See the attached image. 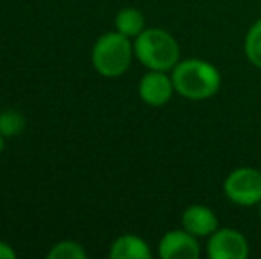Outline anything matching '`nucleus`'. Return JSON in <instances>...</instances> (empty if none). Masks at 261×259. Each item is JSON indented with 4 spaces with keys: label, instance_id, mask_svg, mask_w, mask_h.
I'll return each instance as SVG.
<instances>
[{
    "label": "nucleus",
    "instance_id": "obj_9",
    "mask_svg": "<svg viewBox=\"0 0 261 259\" xmlns=\"http://www.w3.org/2000/svg\"><path fill=\"white\" fill-rule=\"evenodd\" d=\"M112 259H151L149 243L137 235H121L112 242L109 250Z\"/></svg>",
    "mask_w": 261,
    "mask_h": 259
},
{
    "label": "nucleus",
    "instance_id": "obj_12",
    "mask_svg": "<svg viewBox=\"0 0 261 259\" xmlns=\"http://www.w3.org/2000/svg\"><path fill=\"white\" fill-rule=\"evenodd\" d=\"M244 52L249 63L261 69V18L251 25V28L245 34Z\"/></svg>",
    "mask_w": 261,
    "mask_h": 259
},
{
    "label": "nucleus",
    "instance_id": "obj_4",
    "mask_svg": "<svg viewBox=\"0 0 261 259\" xmlns=\"http://www.w3.org/2000/svg\"><path fill=\"white\" fill-rule=\"evenodd\" d=\"M224 195L237 206L251 208L261 203V170L254 167H238L226 176Z\"/></svg>",
    "mask_w": 261,
    "mask_h": 259
},
{
    "label": "nucleus",
    "instance_id": "obj_16",
    "mask_svg": "<svg viewBox=\"0 0 261 259\" xmlns=\"http://www.w3.org/2000/svg\"><path fill=\"white\" fill-rule=\"evenodd\" d=\"M258 208H259V220H261V203L258 204Z\"/></svg>",
    "mask_w": 261,
    "mask_h": 259
},
{
    "label": "nucleus",
    "instance_id": "obj_1",
    "mask_svg": "<svg viewBox=\"0 0 261 259\" xmlns=\"http://www.w3.org/2000/svg\"><path fill=\"white\" fill-rule=\"evenodd\" d=\"M176 94L192 101H203L215 96L222 83L217 66L203 59L179 61L171 71Z\"/></svg>",
    "mask_w": 261,
    "mask_h": 259
},
{
    "label": "nucleus",
    "instance_id": "obj_13",
    "mask_svg": "<svg viewBox=\"0 0 261 259\" xmlns=\"http://www.w3.org/2000/svg\"><path fill=\"white\" fill-rule=\"evenodd\" d=\"M89 254L75 240H61L46 252V259H86Z\"/></svg>",
    "mask_w": 261,
    "mask_h": 259
},
{
    "label": "nucleus",
    "instance_id": "obj_10",
    "mask_svg": "<svg viewBox=\"0 0 261 259\" xmlns=\"http://www.w3.org/2000/svg\"><path fill=\"white\" fill-rule=\"evenodd\" d=\"M114 27L119 34L135 39L146 28V18L142 11H139L137 7H123V9L117 11Z\"/></svg>",
    "mask_w": 261,
    "mask_h": 259
},
{
    "label": "nucleus",
    "instance_id": "obj_8",
    "mask_svg": "<svg viewBox=\"0 0 261 259\" xmlns=\"http://www.w3.org/2000/svg\"><path fill=\"white\" fill-rule=\"evenodd\" d=\"M181 227L197 238H208L219 229V218L204 204H190L181 213Z\"/></svg>",
    "mask_w": 261,
    "mask_h": 259
},
{
    "label": "nucleus",
    "instance_id": "obj_14",
    "mask_svg": "<svg viewBox=\"0 0 261 259\" xmlns=\"http://www.w3.org/2000/svg\"><path fill=\"white\" fill-rule=\"evenodd\" d=\"M18 254L16 250L13 249V245H9L7 242H2L0 240V259H16Z\"/></svg>",
    "mask_w": 261,
    "mask_h": 259
},
{
    "label": "nucleus",
    "instance_id": "obj_15",
    "mask_svg": "<svg viewBox=\"0 0 261 259\" xmlns=\"http://www.w3.org/2000/svg\"><path fill=\"white\" fill-rule=\"evenodd\" d=\"M4 148H6V137H2V135H0V155H2Z\"/></svg>",
    "mask_w": 261,
    "mask_h": 259
},
{
    "label": "nucleus",
    "instance_id": "obj_3",
    "mask_svg": "<svg viewBox=\"0 0 261 259\" xmlns=\"http://www.w3.org/2000/svg\"><path fill=\"white\" fill-rule=\"evenodd\" d=\"M135 57L134 43L117 31L105 32L96 39L91 50L93 68L105 78H119L128 71Z\"/></svg>",
    "mask_w": 261,
    "mask_h": 259
},
{
    "label": "nucleus",
    "instance_id": "obj_5",
    "mask_svg": "<svg viewBox=\"0 0 261 259\" xmlns=\"http://www.w3.org/2000/svg\"><path fill=\"white\" fill-rule=\"evenodd\" d=\"M249 252V240L238 229L219 227L208 236L206 254L210 259H247Z\"/></svg>",
    "mask_w": 261,
    "mask_h": 259
},
{
    "label": "nucleus",
    "instance_id": "obj_11",
    "mask_svg": "<svg viewBox=\"0 0 261 259\" xmlns=\"http://www.w3.org/2000/svg\"><path fill=\"white\" fill-rule=\"evenodd\" d=\"M27 126V119L16 108H6L0 112V135L6 138L18 137Z\"/></svg>",
    "mask_w": 261,
    "mask_h": 259
},
{
    "label": "nucleus",
    "instance_id": "obj_7",
    "mask_svg": "<svg viewBox=\"0 0 261 259\" xmlns=\"http://www.w3.org/2000/svg\"><path fill=\"white\" fill-rule=\"evenodd\" d=\"M197 236L185 229L167 231L158 242V256L162 259H197L201 256V245Z\"/></svg>",
    "mask_w": 261,
    "mask_h": 259
},
{
    "label": "nucleus",
    "instance_id": "obj_2",
    "mask_svg": "<svg viewBox=\"0 0 261 259\" xmlns=\"http://www.w3.org/2000/svg\"><path fill=\"white\" fill-rule=\"evenodd\" d=\"M134 52L135 59L144 68L156 71H172L181 61V50L176 38L165 28L158 27H146L134 39Z\"/></svg>",
    "mask_w": 261,
    "mask_h": 259
},
{
    "label": "nucleus",
    "instance_id": "obj_6",
    "mask_svg": "<svg viewBox=\"0 0 261 259\" xmlns=\"http://www.w3.org/2000/svg\"><path fill=\"white\" fill-rule=\"evenodd\" d=\"M174 82H172L171 71H156L148 69L146 75L139 80V96L148 107H165L174 96Z\"/></svg>",
    "mask_w": 261,
    "mask_h": 259
}]
</instances>
